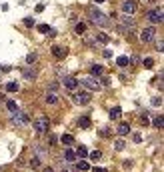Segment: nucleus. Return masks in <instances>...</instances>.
I'll return each mask as SVG.
<instances>
[{
	"instance_id": "1",
	"label": "nucleus",
	"mask_w": 164,
	"mask_h": 172,
	"mask_svg": "<svg viewBox=\"0 0 164 172\" xmlns=\"http://www.w3.org/2000/svg\"><path fill=\"white\" fill-rule=\"evenodd\" d=\"M88 18H90L92 24H96V26H102V28H108L110 26V18L106 16L104 12H100L98 8H94V6H88Z\"/></svg>"
},
{
	"instance_id": "2",
	"label": "nucleus",
	"mask_w": 164,
	"mask_h": 172,
	"mask_svg": "<svg viewBox=\"0 0 164 172\" xmlns=\"http://www.w3.org/2000/svg\"><path fill=\"white\" fill-rule=\"evenodd\" d=\"M28 114L26 112H18V110H16V112H12V116H10V122H12L14 126H26L28 124Z\"/></svg>"
},
{
	"instance_id": "3",
	"label": "nucleus",
	"mask_w": 164,
	"mask_h": 172,
	"mask_svg": "<svg viewBox=\"0 0 164 172\" xmlns=\"http://www.w3.org/2000/svg\"><path fill=\"white\" fill-rule=\"evenodd\" d=\"M48 126H50V120L46 118V116H38V118L34 120V130H36V132H46V130H48Z\"/></svg>"
},
{
	"instance_id": "4",
	"label": "nucleus",
	"mask_w": 164,
	"mask_h": 172,
	"mask_svg": "<svg viewBox=\"0 0 164 172\" xmlns=\"http://www.w3.org/2000/svg\"><path fill=\"white\" fill-rule=\"evenodd\" d=\"M80 84L84 88H88V90H100V82L94 76H86L84 80H80Z\"/></svg>"
},
{
	"instance_id": "5",
	"label": "nucleus",
	"mask_w": 164,
	"mask_h": 172,
	"mask_svg": "<svg viewBox=\"0 0 164 172\" xmlns=\"http://www.w3.org/2000/svg\"><path fill=\"white\" fill-rule=\"evenodd\" d=\"M72 100H74V104L84 106V104H88V102H90V94H88V92H76V94L72 96Z\"/></svg>"
},
{
	"instance_id": "6",
	"label": "nucleus",
	"mask_w": 164,
	"mask_h": 172,
	"mask_svg": "<svg viewBox=\"0 0 164 172\" xmlns=\"http://www.w3.org/2000/svg\"><path fill=\"white\" fill-rule=\"evenodd\" d=\"M120 8H122V12H124V14H134V12H136V8H138V4L134 2V0H124Z\"/></svg>"
},
{
	"instance_id": "7",
	"label": "nucleus",
	"mask_w": 164,
	"mask_h": 172,
	"mask_svg": "<svg viewBox=\"0 0 164 172\" xmlns=\"http://www.w3.org/2000/svg\"><path fill=\"white\" fill-rule=\"evenodd\" d=\"M148 20H150L152 24H160V22H162V8L150 10V12H148Z\"/></svg>"
},
{
	"instance_id": "8",
	"label": "nucleus",
	"mask_w": 164,
	"mask_h": 172,
	"mask_svg": "<svg viewBox=\"0 0 164 172\" xmlns=\"http://www.w3.org/2000/svg\"><path fill=\"white\" fill-rule=\"evenodd\" d=\"M62 84H64L68 90H76V88H78V78H74V76H64V78H62Z\"/></svg>"
},
{
	"instance_id": "9",
	"label": "nucleus",
	"mask_w": 164,
	"mask_h": 172,
	"mask_svg": "<svg viewBox=\"0 0 164 172\" xmlns=\"http://www.w3.org/2000/svg\"><path fill=\"white\" fill-rule=\"evenodd\" d=\"M154 34H156L154 28H144V30L140 32V40H142V42H152V40H154Z\"/></svg>"
},
{
	"instance_id": "10",
	"label": "nucleus",
	"mask_w": 164,
	"mask_h": 172,
	"mask_svg": "<svg viewBox=\"0 0 164 172\" xmlns=\"http://www.w3.org/2000/svg\"><path fill=\"white\" fill-rule=\"evenodd\" d=\"M66 54H68V50H66L64 46H52V56L54 58L62 60V58H66Z\"/></svg>"
},
{
	"instance_id": "11",
	"label": "nucleus",
	"mask_w": 164,
	"mask_h": 172,
	"mask_svg": "<svg viewBox=\"0 0 164 172\" xmlns=\"http://www.w3.org/2000/svg\"><path fill=\"white\" fill-rule=\"evenodd\" d=\"M32 150H34V154H36L34 158H38L40 162H42V160H46V148H44L42 144H36V146L32 148Z\"/></svg>"
},
{
	"instance_id": "12",
	"label": "nucleus",
	"mask_w": 164,
	"mask_h": 172,
	"mask_svg": "<svg viewBox=\"0 0 164 172\" xmlns=\"http://www.w3.org/2000/svg\"><path fill=\"white\" fill-rule=\"evenodd\" d=\"M22 76H24L26 80H34L36 76H38V72H36V68H34V66H28V68L22 70Z\"/></svg>"
},
{
	"instance_id": "13",
	"label": "nucleus",
	"mask_w": 164,
	"mask_h": 172,
	"mask_svg": "<svg viewBox=\"0 0 164 172\" xmlns=\"http://www.w3.org/2000/svg\"><path fill=\"white\" fill-rule=\"evenodd\" d=\"M46 102H48V104H58V96H56V92H46Z\"/></svg>"
},
{
	"instance_id": "14",
	"label": "nucleus",
	"mask_w": 164,
	"mask_h": 172,
	"mask_svg": "<svg viewBox=\"0 0 164 172\" xmlns=\"http://www.w3.org/2000/svg\"><path fill=\"white\" fill-rule=\"evenodd\" d=\"M94 40H96L98 44H108V40H110V38H108V34L100 32V34H96V38H94Z\"/></svg>"
},
{
	"instance_id": "15",
	"label": "nucleus",
	"mask_w": 164,
	"mask_h": 172,
	"mask_svg": "<svg viewBox=\"0 0 164 172\" xmlns=\"http://www.w3.org/2000/svg\"><path fill=\"white\" fill-rule=\"evenodd\" d=\"M120 116H122V108H120V106H114V108H112L110 110V118H120Z\"/></svg>"
},
{
	"instance_id": "16",
	"label": "nucleus",
	"mask_w": 164,
	"mask_h": 172,
	"mask_svg": "<svg viewBox=\"0 0 164 172\" xmlns=\"http://www.w3.org/2000/svg\"><path fill=\"white\" fill-rule=\"evenodd\" d=\"M128 132H130V126L126 124V122H122V124L118 126V134H120V136H126Z\"/></svg>"
},
{
	"instance_id": "17",
	"label": "nucleus",
	"mask_w": 164,
	"mask_h": 172,
	"mask_svg": "<svg viewBox=\"0 0 164 172\" xmlns=\"http://www.w3.org/2000/svg\"><path fill=\"white\" fill-rule=\"evenodd\" d=\"M90 74L96 78L98 74H102V66H100V64H92V66H90Z\"/></svg>"
},
{
	"instance_id": "18",
	"label": "nucleus",
	"mask_w": 164,
	"mask_h": 172,
	"mask_svg": "<svg viewBox=\"0 0 164 172\" xmlns=\"http://www.w3.org/2000/svg\"><path fill=\"white\" fill-rule=\"evenodd\" d=\"M78 126H82V128H90V118H88V116H80L78 118Z\"/></svg>"
},
{
	"instance_id": "19",
	"label": "nucleus",
	"mask_w": 164,
	"mask_h": 172,
	"mask_svg": "<svg viewBox=\"0 0 164 172\" xmlns=\"http://www.w3.org/2000/svg\"><path fill=\"white\" fill-rule=\"evenodd\" d=\"M64 158H66V162H74V160H76V152H74V150H66Z\"/></svg>"
},
{
	"instance_id": "20",
	"label": "nucleus",
	"mask_w": 164,
	"mask_h": 172,
	"mask_svg": "<svg viewBox=\"0 0 164 172\" xmlns=\"http://www.w3.org/2000/svg\"><path fill=\"white\" fill-rule=\"evenodd\" d=\"M116 62H118V66L126 68V66H128V64H130V58H128V56H120V58L116 60Z\"/></svg>"
},
{
	"instance_id": "21",
	"label": "nucleus",
	"mask_w": 164,
	"mask_h": 172,
	"mask_svg": "<svg viewBox=\"0 0 164 172\" xmlns=\"http://www.w3.org/2000/svg\"><path fill=\"white\" fill-rule=\"evenodd\" d=\"M18 88H20L18 82H8V84H6V90H8V92H16Z\"/></svg>"
},
{
	"instance_id": "22",
	"label": "nucleus",
	"mask_w": 164,
	"mask_h": 172,
	"mask_svg": "<svg viewBox=\"0 0 164 172\" xmlns=\"http://www.w3.org/2000/svg\"><path fill=\"white\" fill-rule=\"evenodd\" d=\"M6 106H8V110H10V112H16V110H18V104H16L14 100H8Z\"/></svg>"
},
{
	"instance_id": "23",
	"label": "nucleus",
	"mask_w": 164,
	"mask_h": 172,
	"mask_svg": "<svg viewBox=\"0 0 164 172\" xmlns=\"http://www.w3.org/2000/svg\"><path fill=\"white\" fill-rule=\"evenodd\" d=\"M152 124L156 126V128H162V126H164V118H162V116H156V118H154V122H152Z\"/></svg>"
},
{
	"instance_id": "24",
	"label": "nucleus",
	"mask_w": 164,
	"mask_h": 172,
	"mask_svg": "<svg viewBox=\"0 0 164 172\" xmlns=\"http://www.w3.org/2000/svg\"><path fill=\"white\" fill-rule=\"evenodd\" d=\"M74 30H76V34H84V32H86V26H84V24H82V22H78Z\"/></svg>"
},
{
	"instance_id": "25",
	"label": "nucleus",
	"mask_w": 164,
	"mask_h": 172,
	"mask_svg": "<svg viewBox=\"0 0 164 172\" xmlns=\"http://www.w3.org/2000/svg\"><path fill=\"white\" fill-rule=\"evenodd\" d=\"M62 142H64V144H72L74 138L70 136V134H62Z\"/></svg>"
},
{
	"instance_id": "26",
	"label": "nucleus",
	"mask_w": 164,
	"mask_h": 172,
	"mask_svg": "<svg viewBox=\"0 0 164 172\" xmlns=\"http://www.w3.org/2000/svg\"><path fill=\"white\" fill-rule=\"evenodd\" d=\"M124 146H126L124 140H116V142H114V148H116V150H124Z\"/></svg>"
},
{
	"instance_id": "27",
	"label": "nucleus",
	"mask_w": 164,
	"mask_h": 172,
	"mask_svg": "<svg viewBox=\"0 0 164 172\" xmlns=\"http://www.w3.org/2000/svg\"><path fill=\"white\" fill-rule=\"evenodd\" d=\"M78 156H80V158L88 156V150H86V146H78Z\"/></svg>"
},
{
	"instance_id": "28",
	"label": "nucleus",
	"mask_w": 164,
	"mask_h": 172,
	"mask_svg": "<svg viewBox=\"0 0 164 172\" xmlns=\"http://www.w3.org/2000/svg\"><path fill=\"white\" fill-rule=\"evenodd\" d=\"M26 62H28V66H30V64H34V62H36V54H28V56H26Z\"/></svg>"
},
{
	"instance_id": "29",
	"label": "nucleus",
	"mask_w": 164,
	"mask_h": 172,
	"mask_svg": "<svg viewBox=\"0 0 164 172\" xmlns=\"http://www.w3.org/2000/svg\"><path fill=\"white\" fill-rule=\"evenodd\" d=\"M48 90H50V92H56V90H58V82H50V84H48Z\"/></svg>"
},
{
	"instance_id": "30",
	"label": "nucleus",
	"mask_w": 164,
	"mask_h": 172,
	"mask_svg": "<svg viewBox=\"0 0 164 172\" xmlns=\"http://www.w3.org/2000/svg\"><path fill=\"white\" fill-rule=\"evenodd\" d=\"M154 66V60L152 58H144V68H152Z\"/></svg>"
},
{
	"instance_id": "31",
	"label": "nucleus",
	"mask_w": 164,
	"mask_h": 172,
	"mask_svg": "<svg viewBox=\"0 0 164 172\" xmlns=\"http://www.w3.org/2000/svg\"><path fill=\"white\" fill-rule=\"evenodd\" d=\"M78 168H80V170H90V164H88V162H80V164H78Z\"/></svg>"
},
{
	"instance_id": "32",
	"label": "nucleus",
	"mask_w": 164,
	"mask_h": 172,
	"mask_svg": "<svg viewBox=\"0 0 164 172\" xmlns=\"http://www.w3.org/2000/svg\"><path fill=\"white\" fill-rule=\"evenodd\" d=\"M100 156H102V154H100L98 150H92V152H90V158H92V160H98Z\"/></svg>"
},
{
	"instance_id": "33",
	"label": "nucleus",
	"mask_w": 164,
	"mask_h": 172,
	"mask_svg": "<svg viewBox=\"0 0 164 172\" xmlns=\"http://www.w3.org/2000/svg\"><path fill=\"white\" fill-rule=\"evenodd\" d=\"M152 104H154V106H162V98H160V96L152 98Z\"/></svg>"
},
{
	"instance_id": "34",
	"label": "nucleus",
	"mask_w": 164,
	"mask_h": 172,
	"mask_svg": "<svg viewBox=\"0 0 164 172\" xmlns=\"http://www.w3.org/2000/svg\"><path fill=\"white\" fill-rule=\"evenodd\" d=\"M30 166H32V168H38V166H40V160H38V158H32V160H30Z\"/></svg>"
},
{
	"instance_id": "35",
	"label": "nucleus",
	"mask_w": 164,
	"mask_h": 172,
	"mask_svg": "<svg viewBox=\"0 0 164 172\" xmlns=\"http://www.w3.org/2000/svg\"><path fill=\"white\" fill-rule=\"evenodd\" d=\"M98 82H100V86H110V78H102Z\"/></svg>"
},
{
	"instance_id": "36",
	"label": "nucleus",
	"mask_w": 164,
	"mask_h": 172,
	"mask_svg": "<svg viewBox=\"0 0 164 172\" xmlns=\"http://www.w3.org/2000/svg\"><path fill=\"white\" fill-rule=\"evenodd\" d=\"M148 122H150V120H148V118L144 116V114H142V116H140V124H142V126H146Z\"/></svg>"
},
{
	"instance_id": "37",
	"label": "nucleus",
	"mask_w": 164,
	"mask_h": 172,
	"mask_svg": "<svg viewBox=\"0 0 164 172\" xmlns=\"http://www.w3.org/2000/svg\"><path fill=\"white\" fill-rule=\"evenodd\" d=\"M24 24L26 26H34V18H24Z\"/></svg>"
},
{
	"instance_id": "38",
	"label": "nucleus",
	"mask_w": 164,
	"mask_h": 172,
	"mask_svg": "<svg viewBox=\"0 0 164 172\" xmlns=\"http://www.w3.org/2000/svg\"><path fill=\"white\" fill-rule=\"evenodd\" d=\"M156 48H158V52H162V48H164V42H162V40H158V42H156Z\"/></svg>"
},
{
	"instance_id": "39",
	"label": "nucleus",
	"mask_w": 164,
	"mask_h": 172,
	"mask_svg": "<svg viewBox=\"0 0 164 172\" xmlns=\"http://www.w3.org/2000/svg\"><path fill=\"white\" fill-rule=\"evenodd\" d=\"M102 54H104V58H112V50H104Z\"/></svg>"
},
{
	"instance_id": "40",
	"label": "nucleus",
	"mask_w": 164,
	"mask_h": 172,
	"mask_svg": "<svg viewBox=\"0 0 164 172\" xmlns=\"http://www.w3.org/2000/svg\"><path fill=\"white\" fill-rule=\"evenodd\" d=\"M56 72L62 74V76H66V68H56Z\"/></svg>"
},
{
	"instance_id": "41",
	"label": "nucleus",
	"mask_w": 164,
	"mask_h": 172,
	"mask_svg": "<svg viewBox=\"0 0 164 172\" xmlns=\"http://www.w3.org/2000/svg\"><path fill=\"white\" fill-rule=\"evenodd\" d=\"M92 172H106V170H104V168H94Z\"/></svg>"
},
{
	"instance_id": "42",
	"label": "nucleus",
	"mask_w": 164,
	"mask_h": 172,
	"mask_svg": "<svg viewBox=\"0 0 164 172\" xmlns=\"http://www.w3.org/2000/svg\"><path fill=\"white\" fill-rule=\"evenodd\" d=\"M44 172H54V170H52V168H44Z\"/></svg>"
},
{
	"instance_id": "43",
	"label": "nucleus",
	"mask_w": 164,
	"mask_h": 172,
	"mask_svg": "<svg viewBox=\"0 0 164 172\" xmlns=\"http://www.w3.org/2000/svg\"><path fill=\"white\" fill-rule=\"evenodd\" d=\"M94 2H104V0H94Z\"/></svg>"
},
{
	"instance_id": "44",
	"label": "nucleus",
	"mask_w": 164,
	"mask_h": 172,
	"mask_svg": "<svg viewBox=\"0 0 164 172\" xmlns=\"http://www.w3.org/2000/svg\"><path fill=\"white\" fill-rule=\"evenodd\" d=\"M0 68H2V66H0Z\"/></svg>"
}]
</instances>
